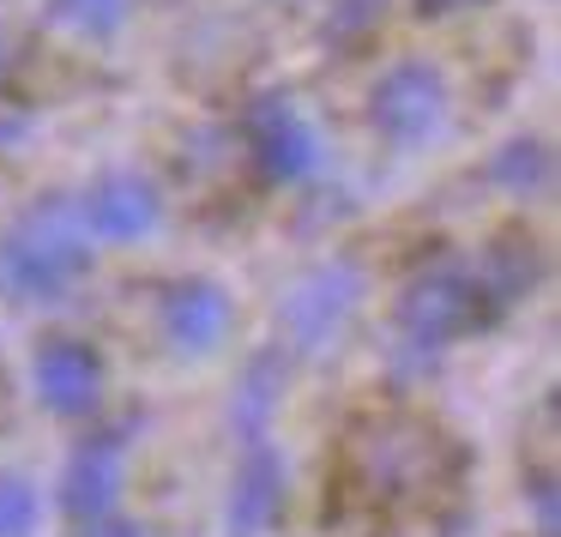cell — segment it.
Listing matches in <instances>:
<instances>
[{
  "label": "cell",
  "mask_w": 561,
  "mask_h": 537,
  "mask_svg": "<svg viewBox=\"0 0 561 537\" xmlns=\"http://www.w3.org/2000/svg\"><path fill=\"white\" fill-rule=\"evenodd\" d=\"M531 507H537V537H556V483L549 477L531 483Z\"/></svg>",
  "instance_id": "ac0fdd59"
},
{
  "label": "cell",
  "mask_w": 561,
  "mask_h": 537,
  "mask_svg": "<svg viewBox=\"0 0 561 537\" xmlns=\"http://www.w3.org/2000/svg\"><path fill=\"white\" fill-rule=\"evenodd\" d=\"M368 302V272L351 254L314 260L308 272H296L290 290L278 296V351L290 356H327L344 344V332L356 327Z\"/></svg>",
  "instance_id": "3957f363"
},
{
  "label": "cell",
  "mask_w": 561,
  "mask_h": 537,
  "mask_svg": "<svg viewBox=\"0 0 561 537\" xmlns=\"http://www.w3.org/2000/svg\"><path fill=\"white\" fill-rule=\"evenodd\" d=\"M98 266V242L79 224L73 194L31 199L0 230V296L13 308H55L79 290Z\"/></svg>",
  "instance_id": "6da1fadb"
},
{
  "label": "cell",
  "mask_w": 561,
  "mask_h": 537,
  "mask_svg": "<svg viewBox=\"0 0 561 537\" xmlns=\"http://www.w3.org/2000/svg\"><path fill=\"white\" fill-rule=\"evenodd\" d=\"M483 175L507 199H543L549 182H556V158H549V146L537 134H513V139H501V146L489 151Z\"/></svg>",
  "instance_id": "4fadbf2b"
},
{
  "label": "cell",
  "mask_w": 561,
  "mask_h": 537,
  "mask_svg": "<svg viewBox=\"0 0 561 537\" xmlns=\"http://www.w3.org/2000/svg\"><path fill=\"white\" fill-rule=\"evenodd\" d=\"M368 127L387 139L392 151H428L447 139L453 127V85L435 61L404 55V61L380 67L368 85Z\"/></svg>",
  "instance_id": "277c9868"
},
{
  "label": "cell",
  "mask_w": 561,
  "mask_h": 537,
  "mask_svg": "<svg viewBox=\"0 0 561 537\" xmlns=\"http://www.w3.org/2000/svg\"><path fill=\"white\" fill-rule=\"evenodd\" d=\"M242 146L254 158V175L266 187H302L320 175L327 146H320V127L290 91H260L242 110Z\"/></svg>",
  "instance_id": "5b68a950"
},
{
  "label": "cell",
  "mask_w": 561,
  "mask_h": 537,
  "mask_svg": "<svg viewBox=\"0 0 561 537\" xmlns=\"http://www.w3.org/2000/svg\"><path fill=\"white\" fill-rule=\"evenodd\" d=\"M465 332H483L471 260H435L392 302V356L411 368H435L440 351H453Z\"/></svg>",
  "instance_id": "7a4b0ae2"
},
{
  "label": "cell",
  "mask_w": 561,
  "mask_h": 537,
  "mask_svg": "<svg viewBox=\"0 0 561 537\" xmlns=\"http://www.w3.org/2000/svg\"><path fill=\"white\" fill-rule=\"evenodd\" d=\"M43 532V489L31 471L0 465V537H37Z\"/></svg>",
  "instance_id": "9a60e30c"
},
{
  "label": "cell",
  "mask_w": 561,
  "mask_h": 537,
  "mask_svg": "<svg viewBox=\"0 0 561 537\" xmlns=\"http://www.w3.org/2000/svg\"><path fill=\"white\" fill-rule=\"evenodd\" d=\"M471 7H489V0H416L423 19H453V13H471Z\"/></svg>",
  "instance_id": "d6986e66"
},
{
  "label": "cell",
  "mask_w": 561,
  "mask_h": 537,
  "mask_svg": "<svg viewBox=\"0 0 561 537\" xmlns=\"http://www.w3.org/2000/svg\"><path fill=\"white\" fill-rule=\"evenodd\" d=\"M284 380H290V363H284L278 344H272V351H254L242 363L236 392H230V429H236V441H242V447L272 441L278 411H284Z\"/></svg>",
  "instance_id": "7c38bea8"
},
{
  "label": "cell",
  "mask_w": 561,
  "mask_h": 537,
  "mask_svg": "<svg viewBox=\"0 0 561 537\" xmlns=\"http://www.w3.org/2000/svg\"><path fill=\"white\" fill-rule=\"evenodd\" d=\"M49 19L79 43H110L134 19V0H49Z\"/></svg>",
  "instance_id": "5bb4252c"
},
{
  "label": "cell",
  "mask_w": 561,
  "mask_h": 537,
  "mask_svg": "<svg viewBox=\"0 0 561 537\" xmlns=\"http://www.w3.org/2000/svg\"><path fill=\"white\" fill-rule=\"evenodd\" d=\"M290 507V471H284V453L272 441L242 447L230 471V495H224V532L230 537H266L272 525Z\"/></svg>",
  "instance_id": "30bf717a"
},
{
  "label": "cell",
  "mask_w": 561,
  "mask_h": 537,
  "mask_svg": "<svg viewBox=\"0 0 561 537\" xmlns=\"http://www.w3.org/2000/svg\"><path fill=\"white\" fill-rule=\"evenodd\" d=\"M103 387H110V363L79 332H49L31 351V392L61 423H91L103 411Z\"/></svg>",
  "instance_id": "52a82bcc"
},
{
  "label": "cell",
  "mask_w": 561,
  "mask_h": 537,
  "mask_svg": "<svg viewBox=\"0 0 561 537\" xmlns=\"http://www.w3.org/2000/svg\"><path fill=\"white\" fill-rule=\"evenodd\" d=\"M471 278H477L483 327H495V320H507L513 308L537 290V278H543V254L531 248V236H501V242H489L483 254L471 260Z\"/></svg>",
  "instance_id": "8fae6325"
},
{
  "label": "cell",
  "mask_w": 561,
  "mask_h": 537,
  "mask_svg": "<svg viewBox=\"0 0 561 537\" xmlns=\"http://www.w3.org/2000/svg\"><path fill=\"white\" fill-rule=\"evenodd\" d=\"M79 206V224H85V236L98 248H139L151 242V236L163 230V187L151 182L146 170H134V163H115V170L91 175L85 187L73 194Z\"/></svg>",
  "instance_id": "8992f818"
},
{
  "label": "cell",
  "mask_w": 561,
  "mask_h": 537,
  "mask_svg": "<svg viewBox=\"0 0 561 537\" xmlns=\"http://www.w3.org/2000/svg\"><path fill=\"white\" fill-rule=\"evenodd\" d=\"M380 19H387V0H332L327 43H363Z\"/></svg>",
  "instance_id": "2e32d148"
},
{
  "label": "cell",
  "mask_w": 561,
  "mask_h": 537,
  "mask_svg": "<svg viewBox=\"0 0 561 537\" xmlns=\"http://www.w3.org/2000/svg\"><path fill=\"white\" fill-rule=\"evenodd\" d=\"M73 537H158L146 519H122V513H103V519H85Z\"/></svg>",
  "instance_id": "e0dca14e"
},
{
  "label": "cell",
  "mask_w": 561,
  "mask_h": 537,
  "mask_svg": "<svg viewBox=\"0 0 561 537\" xmlns=\"http://www.w3.org/2000/svg\"><path fill=\"white\" fill-rule=\"evenodd\" d=\"M127 465H134V435L127 429H85L73 441L61 465V513L73 525L85 519H103V513H122V495H127Z\"/></svg>",
  "instance_id": "9c48e42d"
},
{
  "label": "cell",
  "mask_w": 561,
  "mask_h": 537,
  "mask_svg": "<svg viewBox=\"0 0 561 537\" xmlns=\"http://www.w3.org/2000/svg\"><path fill=\"white\" fill-rule=\"evenodd\" d=\"M230 332H236V296L218 278L187 272V278H170L158 290V339L170 356L206 363L230 344Z\"/></svg>",
  "instance_id": "ba28073f"
},
{
  "label": "cell",
  "mask_w": 561,
  "mask_h": 537,
  "mask_svg": "<svg viewBox=\"0 0 561 537\" xmlns=\"http://www.w3.org/2000/svg\"><path fill=\"white\" fill-rule=\"evenodd\" d=\"M13 67H19V49H13V37L0 31V91H7V79H13Z\"/></svg>",
  "instance_id": "ffe728a7"
}]
</instances>
